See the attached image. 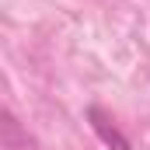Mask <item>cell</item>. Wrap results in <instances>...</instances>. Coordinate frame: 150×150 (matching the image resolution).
Listing matches in <instances>:
<instances>
[{"label": "cell", "mask_w": 150, "mask_h": 150, "mask_svg": "<svg viewBox=\"0 0 150 150\" xmlns=\"http://www.w3.org/2000/svg\"><path fill=\"white\" fill-rule=\"evenodd\" d=\"M87 122H91V129L98 133V140H101L108 150H133L129 140L115 129V122L108 119V112H105L101 105H91V108H87Z\"/></svg>", "instance_id": "cell-1"}]
</instances>
